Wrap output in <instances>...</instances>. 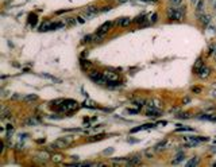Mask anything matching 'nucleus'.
Wrapping results in <instances>:
<instances>
[{"mask_svg": "<svg viewBox=\"0 0 216 167\" xmlns=\"http://www.w3.org/2000/svg\"><path fill=\"white\" fill-rule=\"evenodd\" d=\"M185 12H186V8L185 6H178V7H169L168 11H166V15L170 20H174V22H180L185 18Z\"/></svg>", "mask_w": 216, "mask_h": 167, "instance_id": "1", "label": "nucleus"}, {"mask_svg": "<svg viewBox=\"0 0 216 167\" xmlns=\"http://www.w3.org/2000/svg\"><path fill=\"white\" fill-rule=\"evenodd\" d=\"M72 138H60L57 140H54L50 146V150H62V148H66L70 144Z\"/></svg>", "mask_w": 216, "mask_h": 167, "instance_id": "2", "label": "nucleus"}, {"mask_svg": "<svg viewBox=\"0 0 216 167\" xmlns=\"http://www.w3.org/2000/svg\"><path fill=\"white\" fill-rule=\"evenodd\" d=\"M78 107V102L74 101V100H64V102L61 104L60 107V111L62 112H69V113H72L74 109H77Z\"/></svg>", "mask_w": 216, "mask_h": 167, "instance_id": "3", "label": "nucleus"}, {"mask_svg": "<svg viewBox=\"0 0 216 167\" xmlns=\"http://www.w3.org/2000/svg\"><path fill=\"white\" fill-rule=\"evenodd\" d=\"M88 76H89V78H91L93 82L100 84V85H107V80H105L104 76H103V73H100V71L92 70V71H89Z\"/></svg>", "mask_w": 216, "mask_h": 167, "instance_id": "4", "label": "nucleus"}, {"mask_svg": "<svg viewBox=\"0 0 216 167\" xmlns=\"http://www.w3.org/2000/svg\"><path fill=\"white\" fill-rule=\"evenodd\" d=\"M201 80H205V78H208L209 76H211V67L209 66H207V65H202L200 67V70L196 73Z\"/></svg>", "mask_w": 216, "mask_h": 167, "instance_id": "5", "label": "nucleus"}, {"mask_svg": "<svg viewBox=\"0 0 216 167\" xmlns=\"http://www.w3.org/2000/svg\"><path fill=\"white\" fill-rule=\"evenodd\" d=\"M115 23L114 22H105L104 24H101L100 27H99V30H97V34H100V35H105L108 31H110L112 29V26H114Z\"/></svg>", "mask_w": 216, "mask_h": 167, "instance_id": "6", "label": "nucleus"}, {"mask_svg": "<svg viewBox=\"0 0 216 167\" xmlns=\"http://www.w3.org/2000/svg\"><path fill=\"white\" fill-rule=\"evenodd\" d=\"M103 76L105 77L107 82H108V81H118V80H119V76L116 74L115 71H111V70H105V71H103Z\"/></svg>", "mask_w": 216, "mask_h": 167, "instance_id": "7", "label": "nucleus"}, {"mask_svg": "<svg viewBox=\"0 0 216 167\" xmlns=\"http://www.w3.org/2000/svg\"><path fill=\"white\" fill-rule=\"evenodd\" d=\"M132 22L134 20L130 19V18H120V19H118V20L115 22V24L119 26V27H123V29H124V27H128L130 24L132 23Z\"/></svg>", "mask_w": 216, "mask_h": 167, "instance_id": "8", "label": "nucleus"}, {"mask_svg": "<svg viewBox=\"0 0 216 167\" xmlns=\"http://www.w3.org/2000/svg\"><path fill=\"white\" fill-rule=\"evenodd\" d=\"M142 160V155H135L132 158H130L127 160V166H135V164H139Z\"/></svg>", "mask_w": 216, "mask_h": 167, "instance_id": "9", "label": "nucleus"}, {"mask_svg": "<svg viewBox=\"0 0 216 167\" xmlns=\"http://www.w3.org/2000/svg\"><path fill=\"white\" fill-rule=\"evenodd\" d=\"M23 102H26V104H29V102H33V101H37L38 100V96L37 94H27V96H24L23 98Z\"/></svg>", "mask_w": 216, "mask_h": 167, "instance_id": "10", "label": "nucleus"}, {"mask_svg": "<svg viewBox=\"0 0 216 167\" xmlns=\"http://www.w3.org/2000/svg\"><path fill=\"white\" fill-rule=\"evenodd\" d=\"M197 15H199V20H200L204 26L209 24V22H211V16H209V15H205V13H204V15H201V13H197Z\"/></svg>", "mask_w": 216, "mask_h": 167, "instance_id": "11", "label": "nucleus"}, {"mask_svg": "<svg viewBox=\"0 0 216 167\" xmlns=\"http://www.w3.org/2000/svg\"><path fill=\"white\" fill-rule=\"evenodd\" d=\"M155 127V124H143L141 125V127H135L131 129V132H138V131H143V129H147V128H154Z\"/></svg>", "mask_w": 216, "mask_h": 167, "instance_id": "12", "label": "nucleus"}, {"mask_svg": "<svg viewBox=\"0 0 216 167\" xmlns=\"http://www.w3.org/2000/svg\"><path fill=\"white\" fill-rule=\"evenodd\" d=\"M37 23H38V16L35 15V13H30L29 15V24L31 27H35Z\"/></svg>", "mask_w": 216, "mask_h": 167, "instance_id": "13", "label": "nucleus"}, {"mask_svg": "<svg viewBox=\"0 0 216 167\" xmlns=\"http://www.w3.org/2000/svg\"><path fill=\"white\" fill-rule=\"evenodd\" d=\"M39 124V120L35 119V117H29V119L24 120V125H30V127H33V125H38Z\"/></svg>", "mask_w": 216, "mask_h": 167, "instance_id": "14", "label": "nucleus"}, {"mask_svg": "<svg viewBox=\"0 0 216 167\" xmlns=\"http://www.w3.org/2000/svg\"><path fill=\"white\" fill-rule=\"evenodd\" d=\"M146 116H148V117H159L161 116V112L158 111V109H154V108H151V109H148L147 112H146Z\"/></svg>", "mask_w": 216, "mask_h": 167, "instance_id": "15", "label": "nucleus"}, {"mask_svg": "<svg viewBox=\"0 0 216 167\" xmlns=\"http://www.w3.org/2000/svg\"><path fill=\"white\" fill-rule=\"evenodd\" d=\"M184 158H185V154H184V152H178V154L174 156V159H173L172 163L173 164H177V163H180V162L184 160Z\"/></svg>", "mask_w": 216, "mask_h": 167, "instance_id": "16", "label": "nucleus"}, {"mask_svg": "<svg viewBox=\"0 0 216 167\" xmlns=\"http://www.w3.org/2000/svg\"><path fill=\"white\" fill-rule=\"evenodd\" d=\"M85 12H89V13H92V15H97V13L100 12V10H99L97 7H94V6H88L87 8H85Z\"/></svg>", "mask_w": 216, "mask_h": 167, "instance_id": "17", "label": "nucleus"}, {"mask_svg": "<svg viewBox=\"0 0 216 167\" xmlns=\"http://www.w3.org/2000/svg\"><path fill=\"white\" fill-rule=\"evenodd\" d=\"M80 64H81V67H83V70H89L92 67V64L89 61H85V60H81L80 61Z\"/></svg>", "mask_w": 216, "mask_h": 167, "instance_id": "18", "label": "nucleus"}, {"mask_svg": "<svg viewBox=\"0 0 216 167\" xmlns=\"http://www.w3.org/2000/svg\"><path fill=\"white\" fill-rule=\"evenodd\" d=\"M195 7H196V12L201 13L202 11H204V2H202V0H199V3H197Z\"/></svg>", "mask_w": 216, "mask_h": 167, "instance_id": "19", "label": "nucleus"}, {"mask_svg": "<svg viewBox=\"0 0 216 167\" xmlns=\"http://www.w3.org/2000/svg\"><path fill=\"white\" fill-rule=\"evenodd\" d=\"M199 162H200V159H199V158H197V156H195V158H193V159H191V160L188 162V163H186V166H188V167L197 166V164H199Z\"/></svg>", "mask_w": 216, "mask_h": 167, "instance_id": "20", "label": "nucleus"}, {"mask_svg": "<svg viewBox=\"0 0 216 167\" xmlns=\"http://www.w3.org/2000/svg\"><path fill=\"white\" fill-rule=\"evenodd\" d=\"M202 66V60L201 58H199V60L196 61V64H195V66H193V71H195V73H197V71L200 70V67Z\"/></svg>", "mask_w": 216, "mask_h": 167, "instance_id": "21", "label": "nucleus"}, {"mask_svg": "<svg viewBox=\"0 0 216 167\" xmlns=\"http://www.w3.org/2000/svg\"><path fill=\"white\" fill-rule=\"evenodd\" d=\"M62 159H64V156H62L61 154H54L51 156V160L54 162V163H60V162H62Z\"/></svg>", "mask_w": 216, "mask_h": 167, "instance_id": "22", "label": "nucleus"}, {"mask_svg": "<svg viewBox=\"0 0 216 167\" xmlns=\"http://www.w3.org/2000/svg\"><path fill=\"white\" fill-rule=\"evenodd\" d=\"M64 26H66V24L61 23V22H56V23H51V24H50V30H49V31H51V30H58L60 27H64Z\"/></svg>", "mask_w": 216, "mask_h": 167, "instance_id": "23", "label": "nucleus"}, {"mask_svg": "<svg viewBox=\"0 0 216 167\" xmlns=\"http://www.w3.org/2000/svg\"><path fill=\"white\" fill-rule=\"evenodd\" d=\"M50 22H45V23H42L40 24V27H39V31H49L50 30Z\"/></svg>", "mask_w": 216, "mask_h": 167, "instance_id": "24", "label": "nucleus"}, {"mask_svg": "<svg viewBox=\"0 0 216 167\" xmlns=\"http://www.w3.org/2000/svg\"><path fill=\"white\" fill-rule=\"evenodd\" d=\"M166 143H168V140H162V142H159L158 144H155L154 150H155V151H159V150H162V148H165Z\"/></svg>", "mask_w": 216, "mask_h": 167, "instance_id": "25", "label": "nucleus"}, {"mask_svg": "<svg viewBox=\"0 0 216 167\" xmlns=\"http://www.w3.org/2000/svg\"><path fill=\"white\" fill-rule=\"evenodd\" d=\"M176 117H177V119H191L192 113H189V112H185V113H178V115H176Z\"/></svg>", "mask_w": 216, "mask_h": 167, "instance_id": "26", "label": "nucleus"}, {"mask_svg": "<svg viewBox=\"0 0 216 167\" xmlns=\"http://www.w3.org/2000/svg\"><path fill=\"white\" fill-rule=\"evenodd\" d=\"M145 20H146V16H145V15H138V16L134 19V23H143Z\"/></svg>", "mask_w": 216, "mask_h": 167, "instance_id": "27", "label": "nucleus"}, {"mask_svg": "<svg viewBox=\"0 0 216 167\" xmlns=\"http://www.w3.org/2000/svg\"><path fill=\"white\" fill-rule=\"evenodd\" d=\"M176 132H193V128H188V127H178L176 129Z\"/></svg>", "mask_w": 216, "mask_h": 167, "instance_id": "28", "label": "nucleus"}, {"mask_svg": "<svg viewBox=\"0 0 216 167\" xmlns=\"http://www.w3.org/2000/svg\"><path fill=\"white\" fill-rule=\"evenodd\" d=\"M169 4L173 7H178L182 4V0H169Z\"/></svg>", "mask_w": 216, "mask_h": 167, "instance_id": "29", "label": "nucleus"}, {"mask_svg": "<svg viewBox=\"0 0 216 167\" xmlns=\"http://www.w3.org/2000/svg\"><path fill=\"white\" fill-rule=\"evenodd\" d=\"M211 55H216V43H213V44H211L209 46V51H208Z\"/></svg>", "mask_w": 216, "mask_h": 167, "instance_id": "30", "label": "nucleus"}, {"mask_svg": "<svg viewBox=\"0 0 216 167\" xmlns=\"http://www.w3.org/2000/svg\"><path fill=\"white\" fill-rule=\"evenodd\" d=\"M191 90H192L193 93L199 94V93H201V92H202V88H201V86H192V89H191Z\"/></svg>", "mask_w": 216, "mask_h": 167, "instance_id": "31", "label": "nucleus"}, {"mask_svg": "<svg viewBox=\"0 0 216 167\" xmlns=\"http://www.w3.org/2000/svg\"><path fill=\"white\" fill-rule=\"evenodd\" d=\"M65 24H68V26H74L76 24V19H73V18H69V19L66 20Z\"/></svg>", "mask_w": 216, "mask_h": 167, "instance_id": "32", "label": "nucleus"}, {"mask_svg": "<svg viewBox=\"0 0 216 167\" xmlns=\"http://www.w3.org/2000/svg\"><path fill=\"white\" fill-rule=\"evenodd\" d=\"M10 116H11V113H10L8 111H6V109L3 111V113H2V119H7V117H10Z\"/></svg>", "mask_w": 216, "mask_h": 167, "instance_id": "33", "label": "nucleus"}, {"mask_svg": "<svg viewBox=\"0 0 216 167\" xmlns=\"http://www.w3.org/2000/svg\"><path fill=\"white\" fill-rule=\"evenodd\" d=\"M157 20H158V15H157V13H153V16H151V19H150V23L153 24V23H155Z\"/></svg>", "mask_w": 216, "mask_h": 167, "instance_id": "34", "label": "nucleus"}, {"mask_svg": "<svg viewBox=\"0 0 216 167\" xmlns=\"http://www.w3.org/2000/svg\"><path fill=\"white\" fill-rule=\"evenodd\" d=\"M92 35H85V37H84V40H83V42L84 43H88V42H91V40H92Z\"/></svg>", "mask_w": 216, "mask_h": 167, "instance_id": "35", "label": "nucleus"}, {"mask_svg": "<svg viewBox=\"0 0 216 167\" xmlns=\"http://www.w3.org/2000/svg\"><path fill=\"white\" fill-rule=\"evenodd\" d=\"M134 104H135L137 107H141V108H142L143 105H145V100H138V101H135Z\"/></svg>", "mask_w": 216, "mask_h": 167, "instance_id": "36", "label": "nucleus"}, {"mask_svg": "<svg viewBox=\"0 0 216 167\" xmlns=\"http://www.w3.org/2000/svg\"><path fill=\"white\" fill-rule=\"evenodd\" d=\"M61 102H64V98H58V100L51 101V104H54V105H61Z\"/></svg>", "mask_w": 216, "mask_h": 167, "instance_id": "37", "label": "nucleus"}, {"mask_svg": "<svg viewBox=\"0 0 216 167\" xmlns=\"http://www.w3.org/2000/svg\"><path fill=\"white\" fill-rule=\"evenodd\" d=\"M139 109H127L126 111V113H130V115H135V113H138Z\"/></svg>", "mask_w": 216, "mask_h": 167, "instance_id": "38", "label": "nucleus"}, {"mask_svg": "<svg viewBox=\"0 0 216 167\" xmlns=\"http://www.w3.org/2000/svg\"><path fill=\"white\" fill-rule=\"evenodd\" d=\"M112 152H114V148H107V150L103 151V154H104V155H108V154H112Z\"/></svg>", "mask_w": 216, "mask_h": 167, "instance_id": "39", "label": "nucleus"}, {"mask_svg": "<svg viewBox=\"0 0 216 167\" xmlns=\"http://www.w3.org/2000/svg\"><path fill=\"white\" fill-rule=\"evenodd\" d=\"M189 101H191V98H189V97H185V98H184V101H182V102H184V104H188Z\"/></svg>", "mask_w": 216, "mask_h": 167, "instance_id": "40", "label": "nucleus"}, {"mask_svg": "<svg viewBox=\"0 0 216 167\" xmlns=\"http://www.w3.org/2000/svg\"><path fill=\"white\" fill-rule=\"evenodd\" d=\"M116 2H118L119 4H123V3H127L128 0H116Z\"/></svg>", "mask_w": 216, "mask_h": 167, "instance_id": "41", "label": "nucleus"}, {"mask_svg": "<svg viewBox=\"0 0 216 167\" xmlns=\"http://www.w3.org/2000/svg\"><path fill=\"white\" fill-rule=\"evenodd\" d=\"M77 20L80 22V23H84V22H85V20H84V19H83V18H81V16H78V18H77Z\"/></svg>", "mask_w": 216, "mask_h": 167, "instance_id": "42", "label": "nucleus"}, {"mask_svg": "<svg viewBox=\"0 0 216 167\" xmlns=\"http://www.w3.org/2000/svg\"><path fill=\"white\" fill-rule=\"evenodd\" d=\"M7 129H8V131H12V129H14V127H12L11 124H8V125H7Z\"/></svg>", "mask_w": 216, "mask_h": 167, "instance_id": "43", "label": "nucleus"}, {"mask_svg": "<svg viewBox=\"0 0 216 167\" xmlns=\"http://www.w3.org/2000/svg\"><path fill=\"white\" fill-rule=\"evenodd\" d=\"M191 2H192V4H195V6H196V4L199 3V0H191Z\"/></svg>", "mask_w": 216, "mask_h": 167, "instance_id": "44", "label": "nucleus"}, {"mask_svg": "<svg viewBox=\"0 0 216 167\" xmlns=\"http://www.w3.org/2000/svg\"><path fill=\"white\" fill-rule=\"evenodd\" d=\"M37 143H45V139H38Z\"/></svg>", "mask_w": 216, "mask_h": 167, "instance_id": "45", "label": "nucleus"}, {"mask_svg": "<svg viewBox=\"0 0 216 167\" xmlns=\"http://www.w3.org/2000/svg\"><path fill=\"white\" fill-rule=\"evenodd\" d=\"M148 2H151V3H157L158 0H148Z\"/></svg>", "mask_w": 216, "mask_h": 167, "instance_id": "46", "label": "nucleus"}, {"mask_svg": "<svg viewBox=\"0 0 216 167\" xmlns=\"http://www.w3.org/2000/svg\"><path fill=\"white\" fill-rule=\"evenodd\" d=\"M213 166H215V167H216V162H215V163H213Z\"/></svg>", "mask_w": 216, "mask_h": 167, "instance_id": "47", "label": "nucleus"}, {"mask_svg": "<svg viewBox=\"0 0 216 167\" xmlns=\"http://www.w3.org/2000/svg\"><path fill=\"white\" fill-rule=\"evenodd\" d=\"M215 60H216V55H215Z\"/></svg>", "mask_w": 216, "mask_h": 167, "instance_id": "48", "label": "nucleus"}]
</instances>
